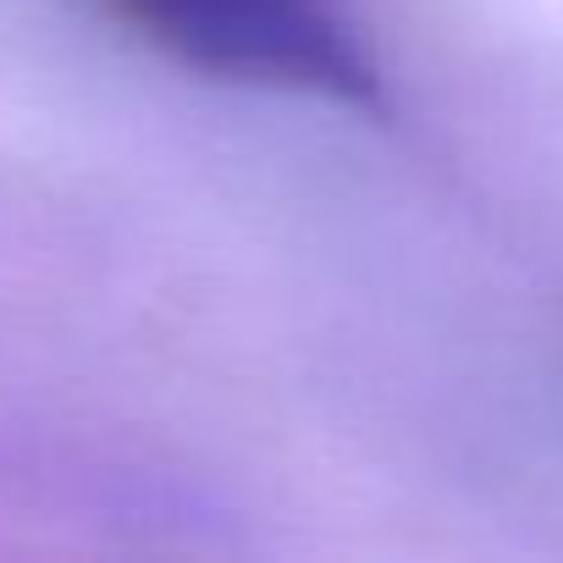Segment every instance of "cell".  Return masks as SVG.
<instances>
[{
	"instance_id": "obj_1",
	"label": "cell",
	"mask_w": 563,
	"mask_h": 563,
	"mask_svg": "<svg viewBox=\"0 0 563 563\" xmlns=\"http://www.w3.org/2000/svg\"><path fill=\"white\" fill-rule=\"evenodd\" d=\"M172 62L288 95H321L376 111L382 67L338 0H100Z\"/></svg>"
}]
</instances>
